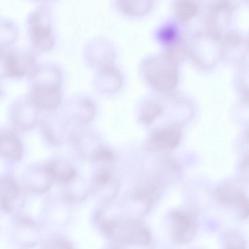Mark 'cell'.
<instances>
[{"label":"cell","mask_w":249,"mask_h":249,"mask_svg":"<svg viewBox=\"0 0 249 249\" xmlns=\"http://www.w3.org/2000/svg\"><path fill=\"white\" fill-rule=\"evenodd\" d=\"M15 123L17 126L22 129H29L35 124L33 109L26 107L24 108L18 109L15 114Z\"/></svg>","instance_id":"cell-16"},{"label":"cell","mask_w":249,"mask_h":249,"mask_svg":"<svg viewBox=\"0 0 249 249\" xmlns=\"http://www.w3.org/2000/svg\"><path fill=\"white\" fill-rule=\"evenodd\" d=\"M225 249H246V242L239 234L231 233L226 239Z\"/></svg>","instance_id":"cell-18"},{"label":"cell","mask_w":249,"mask_h":249,"mask_svg":"<svg viewBox=\"0 0 249 249\" xmlns=\"http://www.w3.org/2000/svg\"><path fill=\"white\" fill-rule=\"evenodd\" d=\"M45 249H72V248L66 243L58 241L47 245Z\"/></svg>","instance_id":"cell-22"},{"label":"cell","mask_w":249,"mask_h":249,"mask_svg":"<svg viewBox=\"0 0 249 249\" xmlns=\"http://www.w3.org/2000/svg\"><path fill=\"white\" fill-rule=\"evenodd\" d=\"M81 119L83 123L90 122L95 114V107L89 101L86 100L82 103Z\"/></svg>","instance_id":"cell-20"},{"label":"cell","mask_w":249,"mask_h":249,"mask_svg":"<svg viewBox=\"0 0 249 249\" xmlns=\"http://www.w3.org/2000/svg\"><path fill=\"white\" fill-rule=\"evenodd\" d=\"M92 159L97 162H107L114 160L113 153L108 149L101 147L96 150L92 154Z\"/></svg>","instance_id":"cell-19"},{"label":"cell","mask_w":249,"mask_h":249,"mask_svg":"<svg viewBox=\"0 0 249 249\" xmlns=\"http://www.w3.org/2000/svg\"><path fill=\"white\" fill-rule=\"evenodd\" d=\"M33 64L29 56L14 51H0V73L4 76L24 75Z\"/></svg>","instance_id":"cell-8"},{"label":"cell","mask_w":249,"mask_h":249,"mask_svg":"<svg viewBox=\"0 0 249 249\" xmlns=\"http://www.w3.org/2000/svg\"><path fill=\"white\" fill-rule=\"evenodd\" d=\"M34 77L35 84L31 101L36 107L45 111H53L59 107L61 101L60 73L54 70H47Z\"/></svg>","instance_id":"cell-2"},{"label":"cell","mask_w":249,"mask_h":249,"mask_svg":"<svg viewBox=\"0 0 249 249\" xmlns=\"http://www.w3.org/2000/svg\"><path fill=\"white\" fill-rule=\"evenodd\" d=\"M110 180V175L106 169H99L95 174V184L99 187L105 186L108 183Z\"/></svg>","instance_id":"cell-21"},{"label":"cell","mask_w":249,"mask_h":249,"mask_svg":"<svg viewBox=\"0 0 249 249\" xmlns=\"http://www.w3.org/2000/svg\"><path fill=\"white\" fill-rule=\"evenodd\" d=\"M238 6L229 1H216L207 6L205 16L206 31L220 39L227 32L232 30Z\"/></svg>","instance_id":"cell-4"},{"label":"cell","mask_w":249,"mask_h":249,"mask_svg":"<svg viewBox=\"0 0 249 249\" xmlns=\"http://www.w3.org/2000/svg\"><path fill=\"white\" fill-rule=\"evenodd\" d=\"M23 149L18 137L9 130L0 131V155L18 161L22 156Z\"/></svg>","instance_id":"cell-12"},{"label":"cell","mask_w":249,"mask_h":249,"mask_svg":"<svg viewBox=\"0 0 249 249\" xmlns=\"http://www.w3.org/2000/svg\"><path fill=\"white\" fill-rule=\"evenodd\" d=\"M20 192L14 179L11 177L0 178V206L8 213L14 211L21 205Z\"/></svg>","instance_id":"cell-10"},{"label":"cell","mask_w":249,"mask_h":249,"mask_svg":"<svg viewBox=\"0 0 249 249\" xmlns=\"http://www.w3.org/2000/svg\"><path fill=\"white\" fill-rule=\"evenodd\" d=\"M187 47L188 56L202 69H211L221 58L220 39L206 30L191 36Z\"/></svg>","instance_id":"cell-3"},{"label":"cell","mask_w":249,"mask_h":249,"mask_svg":"<svg viewBox=\"0 0 249 249\" xmlns=\"http://www.w3.org/2000/svg\"><path fill=\"white\" fill-rule=\"evenodd\" d=\"M117 4L119 8L126 14L138 16L147 13L153 5L152 1H118Z\"/></svg>","instance_id":"cell-14"},{"label":"cell","mask_w":249,"mask_h":249,"mask_svg":"<svg viewBox=\"0 0 249 249\" xmlns=\"http://www.w3.org/2000/svg\"><path fill=\"white\" fill-rule=\"evenodd\" d=\"M142 69L145 81L156 91H172L178 82V62L163 52L148 56Z\"/></svg>","instance_id":"cell-1"},{"label":"cell","mask_w":249,"mask_h":249,"mask_svg":"<svg viewBox=\"0 0 249 249\" xmlns=\"http://www.w3.org/2000/svg\"><path fill=\"white\" fill-rule=\"evenodd\" d=\"M173 6L176 19L183 24L194 19L199 11V6L194 1L177 0Z\"/></svg>","instance_id":"cell-13"},{"label":"cell","mask_w":249,"mask_h":249,"mask_svg":"<svg viewBox=\"0 0 249 249\" xmlns=\"http://www.w3.org/2000/svg\"><path fill=\"white\" fill-rule=\"evenodd\" d=\"M52 164L55 179L67 183L75 178L76 170L71 165L59 162H53Z\"/></svg>","instance_id":"cell-17"},{"label":"cell","mask_w":249,"mask_h":249,"mask_svg":"<svg viewBox=\"0 0 249 249\" xmlns=\"http://www.w3.org/2000/svg\"><path fill=\"white\" fill-rule=\"evenodd\" d=\"M181 130L176 125L169 126L154 132L149 140L151 150H171L175 148L181 139Z\"/></svg>","instance_id":"cell-11"},{"label":"cell","mask_w":249,"mask_h":249,"mask_svg":"<svg viewBox=\"0 0 249 249\" xmlns=\"http://www.w3.org/2000/svg\"><path fill=\"white\" fill-rule=\"evenodd\" d=\"M160 105L154 101H147L142 105L140 120L145 124H150L161 113Z\"/></svg>","instance_id":"cell-15"},{"label":"cell","mask_w":249,"mask_h":249,"mask_svg":"<svg viewBox=\"0 0 249 249\" xmlns=\"http://www.w3.org/2000/svg\"><path fill=\"white\" fill-rule=\"evenodd\" d=\"M55 178L51 162L31 170L25 178L27 190L35 193L47 191L53 184Z\"/></svg>","instance_id":"cell-9"},{"label":"cell","mask_w":249,"mask_h":249,"mask_svg":"<svg viewBox=\"0 0 249 249\" xmlns=\"http://www.w3.org/2000/svg\"><path fill=\"white\" fill-rule=\"evenodd\" d=\"M215 196L220 204L232 208L239 218L243 219L248 216V200L240 189L228 184L220 185L216 190Z\"/></svg>","instance_id":"cell-7"},{"label":"cell","mask_w":249,"mask_h":249,"mask_svg":"<svg viewBox=\"0 0 249 249\" xmlns=\"http://www.w3.org/2000/svg\"><path fill=\"white\" fill-rule=\"evenodd\" d=\"M171 231L175 240L180 244L190 242L195 236L198 219L193 213L175 210L170 215Z\"/></svg>","instance_id":"cell-6"},{"label":"cell","mask_w":249,"mask_h":249,"mask_svg":"<svg viewBox=\"0 0 249 249\" xmlns=\"http://www.w3.org/2000/svg\"><path fill=\"white\" fill-rule=\"evenodd\" d=\"M31 38L34 46L40 51L50 50L54 44L50 15L47 8L41 7L31 16Z\"/></svg>","instance_id":"cell-5"}]
</instances>
